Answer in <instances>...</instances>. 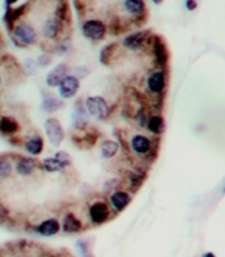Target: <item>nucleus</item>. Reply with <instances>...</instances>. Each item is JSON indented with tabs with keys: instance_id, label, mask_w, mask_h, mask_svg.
Instances as JSON below:
<instances>
[{
	"instance_id": "1",
	"label": "nucleus",
	"mask_w": 225,
	"mask_h": 257,
	"mask_svg": "<svg viewBox=\"0 0 225 257\" xmlns=\"http://www.w3.org/2000/svg\"><path fill=\"white\" fill-rule=\"evenodd\" d=\"M160 149V138H152L146 134L137 133L129 138V150L142 160L154 162Z\"/></svg>"
},
{
	"instance_id": "2",
	"label": "nucleus",
	"mask_w": 225,
	"mask_h": 257,
	"mask_svg": "<svg viewBox=\"0 0 225 257\" xmlns=\"http://www.w3.org/2000/svg\"><path fill=\"white\" fill-rule=\"evenodd\" d=\"M167 84H169V76H167V70L164 68H156L150 71L145 80V87L146 91L152 97L162 100L166 93Z\"/></svg>"
},
{
	"instance_id": "3",
	"label": "nucleus",
	"mask_w": 225,
	"mask_h": 257,
	"mask_svg": "<svg viewBox=\"0 0 225 257\" xmlns=\"http://www.w3.org/2000/svg\"><path fill=\"white\" fill-rule=\"evenodd\" d=\"M12 36H14L15 42L19 45H23V46L33 45L37 41V32H36L34 27L29 23H25V21L15 25Z\"/></svg>"
},
{
	"instance_id": "4",
	"label": "nucleus",
	"mask_w": 225,
	"mask_h": 257,
	"mask_svg": "<svg viewBox=\"0 0 225 257\" xmlns=\"http://www.w3.org/2000/svg\"><path fill=\"white\" fill-rule=\"evenodd\" d=\"M149 45L153 51V58L158 68L167 70V63H169V50L166 48L165 41L160 36H152L149 40Z\"/></svg>"
},
{
	"instance_id": "5",
	"label": "nucleus",
	"mask_w": 225,
	"mask_h": 257,
	"mask_svg": "<svg viewBox=\"0 0 225 257\" xmlns=\"http://www.w3.org/2000/svg\"><path fill=\"white\" fill-rule=\"evenodd\" d=\"M86 109L90 115L96 119H106L109 115V106L107 101L100 96H91L87 97L85 101Z\"/></svg>"
},
{
	"instance_id": "6",
	"label": "nucleus",
	"mask_w": 225,
	"mask_h": 257,
	"mask_svg": "<svg viewBox=\"0 0 225 257\" xmlns=\"http://www.w3.org/2000/svg\"><path fill=\"white\" fill-rule=\"evenodd\" d=\"M152 37L150 31H138L134 33L128 34L123 41L124 48L130 51H140L145 46L149 45V40Z\"/></svg>"
},
{
	"instance_id": "7",
	"label": "nucleus",
	"mask_w": 225,
	"mask_h": 257,
	"mask_svg": "<svg viewBox=\"0 0 225 257\" xmlns=\"http://www.w3.org/2000/svg\"><path fill=\"white\" fill-rule=\"evenodd\" d=\"M82 33L86 38L91 41H100L106 37L107 28L106 24L100 20H89L86 21L82 27Z\"/></svg>"
},
{
	"instance_id": "8",
	"label": "nucleus",
	"mask_w": 225,
	"mask_h": 257,
	"mask_svg": "<svg viewBox=\"0 0 225 257\" xmlns=\"http://www.w3.org/2000/svg\"><path fill=\"white\" fill-rule=\"evenodd\" d=\"M45 133L53 146H59L65 138V133L57 118H49L45 121Z\"/></svg>"
},
{
	"instance_id": "9",
	"label": "nucleus",
	"mask_w": 225,
	"mask_h": 257,
	"mask_svg": "<svg viewBox=\"0 0 225 257\" xmlns=\"http://www.w3.org/2000/svg\"><path fill=\"white\" fill-rule=\"evenodd\" d=\"M109 207L103 201H96L90 207V219L94 224H103L109 218Z\"/></svg>"
},
{
	"instance_id": "10",
	"label": "nucleus",
	"mask_w": 225,
	"mask_h": 257,
	"mask_svg": "<svg viewBox=\"0 0 225 257\" xmlns=\"http://www.w3.org/2000/svg\"><path fill=\"white\" fill-rule=\"evenodd\" d=\"M121 7H123L126 14L136 19V20L142 19L143 21L145 16H146V4L141 2V0H126L121 4Z\"/></svg>"
},
{
	"instance_id": "11",
	"label": "nucleus",
	"mask_w": 225,
	"mask_h": 257,
	"mask_svg": "<svg viewBox=\"0 0 225 257\" xmlns=\"http://www.w3.org/2000/svg\"><path fill=\"white\" fill-rule=\"evenodd\" d=\"M59 95L62 98H71L77 95V92L79 89V80L77 76L72 75H67L63 80L61 81V84L58 85Z\"/></svg>"
},
{
	"instance_id": "12",
	"label": "nucleus",
	"mask_w": 225,
	"mask_h": 257,
	"mask_svg": "<svg viewBox=\"0 0 225 257\" xmlns=\"http://www.w3.org/2000/svg\"><path fill=\"white\" fill-rule=\"evenodd\" d=\"M109 202L116 213H121L132 202V196L125 190H115L109 197Z\"/></svg>"
},
{
	"instance_id": "13",
	"label": "nucleus",
	"mask_w": 225,
	"mask_h": 257,
	"mask_svg": "<svg viewBox=\"0 0 225 257\" xmlns=\"http://www.w3.org/2000/svg\"><path fill=\"white\" fill-rule=\"evenodd\" d=\"M68 67L66 63L57 64L53 70L46 76V84L49 87H58L61 84V81L67 76Z\"/></svg>"
},
{
	"instance_id": "14",
	"label": "nucleus",
	"mask_w": 225,
	"mask_h": 257,
	"mask_svg": "<svg viewBox=\"0 0 225 257\" xmlns=\"http://www.w3.org/2000/svg\"><path fill=\"white\" fill-rule=\"evenodd\" d=\"M62 25H63V20H62L59 16L49 17L48 20L44 23V28H42V34L44 37L49 38V40H53L58 36L59 31L62 29Z\"/></svg>"
},
{
	"instance_id": "15",
	"label": "nucleus",
	"mask_w": 225,
	"mask_h": 257,
	"mask_svg": "<svg viewBox=\"0 0 225 257\" xmlns=\"http://www.w3.org/2000/svg\"><path fill=\"white\" fill-rule=\"evenodd\" d=\"M150 134H153L156 138H160L165 132V119L164 117L160 114V113H156V114H152L149 117V121L146 123V127H145Z\"/></svg>"
},
{
	"instance_id": "16",
	"label": "nucleus",
	"mask_w": 225,
	"mask_h": 257,
	"mask_svg": "<svg viewBox=\"0 0 225 257\" xmlns=\"http://www.w3.org/2000/svg\"><path fill=\"white\" fill-rule=\"evenodd\" d=\"M59 228H61V226H59L58 220L46 219L36 227V231L42 236H53L55 233H58Z\"/></svg>"
},
{
	"instance_id": "17",
	"label": "nucleus",
	"mask_w": 225,
	"mask_h": 257,
	"mask_svg": "<svg viewBox=\"0 0 225 257\" xmlns=\"http://www.w3.org/2000/svg\"><path fill=\"white\" fill-rule=\"evenodd\" d=\"M37 167V163L34 159H29V158H21L19 159L16 164V171L21 176H31L34 172V169Z\"/></svg>"
},
{
	"instance_id": "18",
	"label": "nucleus",
	"mask_w": 225,
	"mask_h": 257,
	"mask_svg": "<svg viewBox=\"0 0 225 257\" xmlns=\"http://www.w3.org/2000/svg\"><path fill=\"white\" fill-rule=\"evenodd\" d=\"M63 231L67 233H77L82 230V223L74 214H66L63 218Z\"/></svg>"
},
{
	"instance_id": "19",
	"label": "nucleus",
	"mask_w": 225,
	"mask_h": 257,
	"mask_svg": "<svg viewBox=\"0 0 225 257\" xmlns=\"http://www.w3.org/2000/svg\"><path fill=\"white\" fill-rule=\"evenodd\" d=\"M24 147L28 153L32 154V155H40L42 153V149H44V141H42L41 137L38 136L31 137L24 143Z\"/></svg>"
},
{
	"instance_id": "20",
	"label": "nucleus",
	"mask_w": 225,
	"mask_h": 257,
	"mask_svg": "<svg viewBox=\"0 0 225 257\" xmlns=\"http://www.w3.org/2000/svg\"><path fill=\"white\" fill-rule=\"evenodd\" d=\"M102 156L104 159H112L113 156L119 153V143L113 142V141H104L102 143Z\"/></svg>"
},
{
	"instance_id": "21",
	"label": "nucleus",
	"mask_w": 225,
	"mask_h": 257,
	"mask_svg": "<svg viewBox=\"0 0 225 257\" xmlns=\"http://www.w3.org/2000/svg\"><path fill=\"white\" fill-rule=\"evenodd\" d=\"M42 167L48 172H59V171L65 169L67 166H66L65 163L59 162L54 156V158H48V159L42 160Z\"/></svg>"
},
{
	"instance_id": "22",
	"label": "nucleus",
	"mask_w": 225,
	"mask_h": 257,
	"mask_svg": "<svg viewBox=\"0 0 225 257\" xmlns=\"http://www.w3.org/2000/svg\"><path fill=\"white\" fill-rule=\"evenodd\" d=\"M19 130V123L11 117H2L0 118V132L4 134H14Z\"/></svg>"
},
{
	"instance_id": "23",
	"label": "nucleus",
	"mask_w": 225,
	"mask_h": 257,
	"mask_svg": "<svg viewBox=\"0 0 225 257\" xmlns=\"http://www.w3.org/2000/svg\"><path fill=\"white\" fill-rule=\"evenodd\" d=\"M145 179H146V175H145L143 172H141V171H136V172L130 173L129 177H128L130 189H134V190L138 189V188L143 184Z\"/></svg>"
},
{
	"instance_id": "24",
	"label": "nucleus",
	"mask_w": 225,
	"mask_h": 257,
	"mask_svg": "<svg viewBox=\"0 0 225 257\" xmlns=\"http://www.w3.org/2000/svg\"><path fill=\"white\" fill-rule=\"evenodd\" d=\"M61 102L51 95L44 96V109L46 112H55L57 109L61 108Z\"/></svg>"
},
{
	"instance_id": "25",
	"label": "nucleus",
	"mask_w": 225,
	"mask_h": 257,
	"mask_svg": "<svg viewBox=\"0 0 225 257\" xmlns=\"http://www.w3.org/2000/svg\"><path fill=\"white\" fill-rule=\"evenodd\" d=\"M12 173V162L6 158H0V177L7 179Z\"/></svg>"
},
{
	"instance_id": "26",
	"label": "nucleus",
	"mask_w": 225,
	"mask_h": 257,
	"mask_svg": "<svg viewBox=\"0 0 225 257\" xmlns=\"http://www.w3.org/2000/svg\"><path fill=\"white\" fill-rule=\"evenodd\" d=\"M23 15V7H19L16 10L14 8H11V10L7 11V15H6V21H7L8 24H14L15 21L19 19V16Z\"/></svg>"
},
{
	"instance_id": "27",
	"label": "nucleus",
	"mask_w": 225,
	"mask_h": 257,
	"mask_svg": "<svg viewBox=\"0 0 225 257\" xmlns=\"http://www.w3.org/2000/svg\"><path fill=\"white\" fill-rule=\"evenodd\" d=\"M8 217H10V211L4 207V205L0 203V224L6 223V220L8 219Z\"/></svg>"
},
{
	"instance_id": "28",
	"label": "nucleus",
	"mask_w": 225,
	"mask_h": 257,
	"mask_svg": "<svg viewBox=\"0 0 225 257\" xmlns=\"http://www.w3.org/2000/svg\"><path fill=\"white\" fill-rule=\"evenodd\" d=\"M184 7H186V10L187 11L192 12V11H195L196 8H198V3L194 2V0H187V2H184Z\"/></svg>"
},
{
	"instance_id": "29",
	"label": "nucleus",
	"mask_w": 225,
	"mask_h": 257,
	"mask_svg": "<svg viewBox=\"0 0 225 257\" xmlns=\"http://www.w3.org/2000/svg\"><path fill=\"white\" fill-rule=\"evenodd\" d=\"M201 257H216L215 253H212V252H205V253H203V256Z\"/></svg>"
},
{
	"instance_id": "30",
	"label": "nucleus",
	"mask_w": 225,
	"mask_h": 257,
	"mask_svg": "<svg viewBox=\"0 0 225 257\" xmlns=\"http://www.w3.org/2000/svg\"><path fill=\"white\" fill-rule=\"evenodd\" d=\"M0 84H2V74H0Z\"/></svg>"
},
{
	"instance_id": "31",
	"label": "nucleus",
	"mask_w": 225,
	"mask_h": 257,
	"mask_svg": "<svg viewBox=\"0 0 225 257\" xmlns=\"http://www.w3.org/2000/svg\"><path fill=\"white\" fill-rule=\"evenodd\" d=\"M224 193H225V188H224Z\"/></svg>"
}]
</instances>
